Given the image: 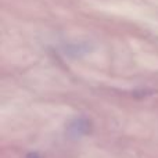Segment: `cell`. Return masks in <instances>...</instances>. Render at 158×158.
I'll return each mask as SVG.
<instances>
[{
    "label": "cell",
    "instance_id": "2",
    "mask_svg": "<svg viewBox=\"0 0 158 158\" xmlns=\"http://www.w3.org/2000/svg\"><path fill=\"white\" fill-rule=\"evenodd\" d=\"M28 158H39V157L36 156V154H29V156H28Z\"/></svg>",
    "mask_w": 158,
    "mask_h": 158
},
{
    "label": "cell",
    "instance_id": "1",
    "mask_svg": "<svg viewBox=\"0 0 158 158\" xmlns=\"http://www.w3.org/2000/svg\"><path fill=\"white\" fill-rule=\"evenodd\" d=\"M90 128L89 121L83 119V118H79V119H75L72 123H69L68 126V132L71 136L74 137H79L82 135H85Z\"/></svg>",
    "mask_w": 158,
    "mask_h": 158
}]
</instances>
